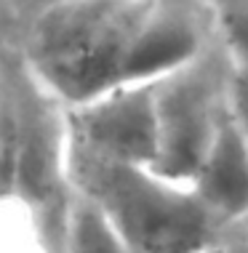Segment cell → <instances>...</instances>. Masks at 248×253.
Here are the masks:
<instances>
[{
    "mask_svg": "<svg viewBox=\"0 0 248 253\" xmlns=\"http://www.w3.org/2000/svg\"><path fill=\"white\" fill-rule=\"evenodd\" d=\"M147 5L149 0H56L19 19L11 43L67 109L123 83Z\"/></svg>",
    "mask_w": 248,
    "mask_h": 253,
    "instance_id": "cell-1",
    "label": "cell"
},
{
    "mask_svg": "<svg viewBox=\"0 0 248 253\" xmlns=\"http://www.w3.org/2000/svg\"><path fill=\"white\" fill-rule=\"evenodd\" d=\"M67 184L104 213L128 253H200L224 224L190 184L72 144Z\"/></svg>",
    "mask_w": 248,
    "mask_h": 253,
    "instance_id": "cell-2",
    "label": "cell"
},
{
    "mask_svg": "<svg viewBox=\"0 0 248 253\" xmlns=\"http://www.w3.org/2000/svg\"><path fill=\"white\" fill-rule=\"evenodd\" d=\"M0 78L8 101L11 168L8 192L38 208H56L70 197L67 184V109L32 75L11 38L0 43Z\"/></svg>",
    "mask_w": 248,
    "mask_h": 253,
    "instance_id": "cell-3",
    "label": "cell"
},
{
    "mask_svg": "<svg viewBox=\"0 0 248 253\" xmlns=\"http://www.w3.org/2000/svg\"><path fill=\"white\" fill-rule=\"evenodd\" d=\"M157 149L152 168L190 184L230 112V53L211 43L200 56L152 83Z\"/></svg>",
    "mask_w": 248,
    "mask_h": 253,
    "instance_id": "cell-4",
    "label": "cell"
},
{
    "mask_svg": "<svg viewBox=\"0 0 248 253\" xmlns=\"http://www.w3.org/2000/svg\"><path fill=\"white\" fill-rule=\"evenodd\" d=\"M67 136L86 152L152 168L157 149L152 83H120L67 107Z\"/></svg>",
    "mask_w": 248,
    "mask_h": 253,
    "instance_id": "cell-5",
    "label": "cell"
},
{
    "mask_svg": "<svg viewBox=\"0 0 248 253\" xmlns=\"http://www.w3.org/2000/svg\"><path fill=\"white\" fill-rule=\"evenodd\" d=\"M216 43L205 0H149L134 43L123 83H155Z\"/></svg>",
    "mask_w": 248,
    "mask_h": 253,
    "instance_id": "cell-6",
    "label": "cell"
},
{
    "mask_svg": "<svg viewBox=\"0 0 248 253\" xmlns=\"http://www.w3.org/2000/svg\"><path fill=\"white\" fill-rule=\"evenodd\" d=\"M190 187L222 221L248 213V144L227 112Z\"/></svg>",
    "mask_w": 248,
    "mask_h": 253,
    "instance_id": "cell-7",
    "label": "cell"
},
{
    "mask_svg": "<svg viewBox=\"0 0 248 253\" xmlns=\"http://www.w3.org/2000/svg\"><path fill=\"white\" fill-rule=\"evenodd\" d=\"M64 253H128V248L94 203L70 192L64 208Z\"/></svg>",
    "mask_w": 248,
    "mask_h": 253,
    "instance_id": "cell-8",
    "label": "cell"
},
{
    "mask_svg": "<svg viewBox=\"0 0 248 253\" xmlns=\"http://www.w3.org/2000/svg\"><path fill=\"white\" fill-rule=\"evenodd\" d=\"M222 48L238 61H248V0H205Z\"/></svg>",
    "mask_w": 248,
    "mask_h": 253,
    "instance_id": "cell-9",
    "label": "cell"
},
{
    "mask_svg": "<svg viewBox=\"0 0 248 253\" xmlns=\"http://www.w3.org/2000/svg\"><path fill=\"white\" fill-rule=\"evenodd\" d=\"M230 115L248 144V61L230 56Z\"/></svg>",
    "mask_w": 248,
    "mask_h": 253,
    "instance_id": "cell-10",
    "label": "cell"
},
{
    "mask_svg": "<svg viewBox=\"0 0 248 253\" xmlns=\"http://www.w3.org/2000/svg\"><path fill=\"white\" fill-rule=\"evenodd\" d=\"M200 253H248V213L224 221Z\"/></svg>",
    "mask_w": 248,
    "mask_h": 253,
    "instance_id": "cell-11",
    "label": "cell"
},
{
    "mask_svg": "<svg viewBox=\"0 0 248 253\" xmlns=\"http://www.w3.org/2000/svg\"><path fill=\"white\" fill-rule=\"evenodd\" d=\"M19 24V0H0V43L13 35Z\"/></svg>",
    "mask_w": 248,
    "mask_h": 253,
    "instance_id": "cell-12",
    "label": "cell"
},
{
    "mask_svg": "<svg viewBox=\"0 0 248 253\" xmlns=\"http://www.w3.org/2000/svg\"><path fill=\"white\" fill-rule=\"evenodd\" d=\"M51 3H56V0H19V19L32 13V11H38V8H43V5H51Z\"/></svg>",
    "mask_w": 248,
    "mask_h": 253,
    "instance_id": "cell-13",
    "label": "cell"
}]
</instances>
